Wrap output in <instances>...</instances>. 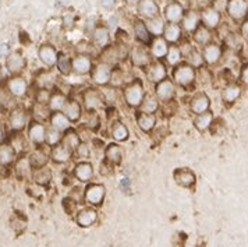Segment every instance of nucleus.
<instances>
[{
    "instance_id": "4be33fe9",
    "label": "nucleus",
    "mask_w": 248,
    "mask_h": 247,
    "mask_svg": "<svg viewBox=\"0 0 248 247\" xmlns=\"http://www.w3.org/2000/svg\"><path fill=\"white\" fill-rule=\"evenodd\" d=\"M92 42L93 46L99 48V49H106L108 46L110 45V31L108 27L105 25H98L93 28L92 31Z\"/></svg>"
},
{
    "instance_id": "680f3d73",
    "label": "nucleus",
    "mask_w": 248,
    "mask_h": 247,
    "mask_svg": "<svg viewBox=\"0 0 248 247\" xmlns=\"http://www.w3.org/2000/svg\"><path fill=\"white\" fill-rule=\"evenodd\" d=\"M125 3H128V4H138L141 0H124Z\"/></svg>"
},
{
    "instance_id": "20e7f679",
    "label": "nucleus",
    "mask_w": 248,
    "mask_h": 247,
    "mask_svg": "<svg viewBox=\"0 0 248 247\" xmlns=\"http://www.w3.org/2000/svg\"><path fill=\"white\" fill-rule=\"evenodd\" d=\"M112 65L105 63V62H99L98 65H93V68L91 71V80L95 85L98 87H106L110 84V79H112Z\"/></svg>"
},
{
    "instance_id": "f03ea898",
    "label": "nucleus",
    "mask_w": 248,
    "mask_h": 247,
    "mask_svg": "<svg viewBox=\"0 0 248 247\" xmlns=\"http://www.w3.org/2000/svg\"><path fill=\"white\" fill-rule=\"evenodd\" d=\"M170 79L173 80V82L177 87L187 90V88L192 87L197 81V68L190 66L187 62H181L177 66L171 67Z\"/></svg>"
},
{
    "instance_id": "2eb2a0df",
    "label": "nucleus",
    "mask_w": 248,
    "mask_h": 247,
    "mask_svg": "<svg viewBox=\"0 0 248 247\" xmlns=\"http://www.w3.org/2000/svg\"><path fill=\"white\" fill-rule=\"evenodd\" d=\"M62 112L67 116L68 120H70L71 123H78L79 120L82 119V116H84V106H82V103L79 101H77V99L68 98L67 103H66V106L63 108Z\"/></svg>"
},
{
    "instance_id": "f8f14e48",
    "label": "nucleus",
    "mask_w": 248,
    "mask_h": 247,
    "mask_svg": "<svg viewBox=\"0 0 248 247\" xmlns=\"http://www.w3.org/2000/svg\"><path fill=\"white\" fill-rule=\"evenodd\" d=\"M173 179L174 181L184 189H191L194 184L197 183V176L192 172L191 169L188 168H177L173 172Z\"/></svg>"
},
{
    "instance_id": "6ab92c4d",
    "label": "nucleus",
    "mask_w": 248,
    "mask_h": 247,
    "mask_svg": "<svg viewBox=\"0 0 248 247\" xmlns=\"http://www.w3.org/2000/svg\"><path fill=\"white\" fill-rule=\"evenodd\" d=\"M28 138L35 146L41 147L42 144H46V126L42 122L35 120L30 124L28 129Z\"/></svg>"
},
{
    "instance_id": "39448f33",
    "label": "nucleus",
    "mask_w": 248,
    "mask_h": 247,
    "mask_svg": "<svg viewBox=\"0 0 248 247\" xmlns=\"http://www.w3.org/2000/svg\"><path fill=\"white\" fill-rule=\"evenodd\" d=\"M176 84L171 79H165L154 85V95L159 99L160 103H170L176 98Z\"/></svg>"
},
{
    "instance_id": "3c124183",
    "label": "nucleus",
    "mask_w": 248,
    "mask_h": 247,
    "mask_svg": "<svg viewBox=\"0 0 248 247\" xmlns=\"http://www.w3.org/2000/svg\"><path fill=\"white\" fill-rule=\"evenodd\" d=\"M125 77H124V71L120 67L114 66L112 71V79H110V84L113 85V88H120L125 85Z\"/></svg>"
},
{
    "instance_id": "72a5a7b5",
    "label": "nucleus",
    "mask_w": 248,
    "mask_h": 247,
    "mask_svg": "<svg viewBox=\"0 0 248 247\" xmlns=\"http://www.w3.org/2000/svg\"><path fill=\"white\" fill-rule=\"evenodd\" d=\"M96 219H98V213L93 208H91V207L82 208L77 214V224L81 228H90V226H92L96 222Z\"/></svg>"
},
{
    "instance_id": "9b49d317",
    "label": "nucleus",
    "mask_w": 248,
    "mask_h": 247,
    "mask_svg": "<svg viewBox=\"0 0 248 247\" xmlns=\"http://www.w3.org/2000/svg\"><path fill=\"white\" fill-rule=\"evenodd\" d=\"M201 53H202L205 66H215V65H217V63L222 60V56H223V48L219 45V44L211 42V44H208V45L202 46Z\"/></svg>"
},
{
    "instance_id": "f3484780",
    "label": "nucleus",
    "mask_w": 248,
    "mask_h": 247,
    "mask_svg": "<svg viewBox=\"0 0 248 247\" xmlns=\"http://www.w3.org/2000/svg\"><path fill=\"white\" fill-rule=\"evenodd\" d=\"M241 94H243V87L240 82H236V81L227 82L222 90V101L226 105H233L238 101Z\"/></svg>"
},
{
    "instance_id": "052dcab7",
    "label": "nucleus",
    "mask_w": 248,
    "mask_h": 247,
    "mask_svg": "<svg viewBox=\"0 0 248 247\" xmlns=\"http://www.w3.org/2000/svg\"><path fill=\"white\" fill-rule=\"evenodd\" d=\"M101 4L103 9L112 10L113 7H114V4H116V0H101Z\"/></svg>"
},
{
    "instance_id": "b1692460",
    "label": "nucleus",
    "mask_w": 248,
    "mask_h": 247,
    "mask_svg": "<svg viewBox=\"0 0 248 247\" xmlns=\"http://www.w3.org/2000/svg\"><path fill=\"white\" fill-rule=\"evenodd\" d=\"M38 56H39L41 62H42L45 66H47V67H55V66H56L59 52H57L55 46L45 44V45H42L39 48Z\"/></svg>"
},
{
    "instance_id": "473e14b6",
    "label": "nucleus",
    "mask_w": 248,
    "mask_h": 247,
    "mask_svg": "<svg viewBox=\"0 0 248 247\" xmlns=\"http://www.w3.org/2000/svg\"><path fill=\"white\" fill-rule=\"evenodd\" d=\"M49 122H50V127L56 129L59 132L64 133L71 127V122L68 120V117L63 112H52L49 116Z\"/></svg>"
},
{
    "instance_id": "49530a36",
    "label": "nucleus",
    "mask_w": 248,
    "mask_h": 247,
    "mask_svg": "<svg viewBox=\"0 0 248 247\" xmlns=\"http://www.w3.org/2000/svg\"><path fill=\"white\" fill-rule=\"evenodd\" d=\"M16 159V149L12 144H0V165H10Z\"/></svg>"
},
{
    "instance_id": "603ef678",
    "label": "nucleus",
    "mask_w": 248,
    "mask_h": 247,
    "mask_svg": "<svg viewBox=\"0 0 248 247\" xmlns=\"http://www.w3.org/2000/svg\"><path fill=\"white\" fill-rule=\"evenodd\" d=\"M226 124L223 122V119H214L212 126L209 129V132L212 133V135H222L225 133Z\"/></svg>"
},
{
    "instance_id": "a878e982",
    "label": "nucleus",
    "mask_w": 248,
    "mask_h": 247,
    "mask_svg": "<svg viewBox=\"0 0 248 247\" xmlns=\"http://www.w3.org/2000/svg\"><path fill=\"white\" fill-rule=\"evenodd\" d=\"M73 157H74V152L66 146H63L62 143L57 144V146L52 147L50 159H52L55 164H67L68 161H71V158Z\"/></svg>"
},
{
    "instance_id": "f704fd0d",
    "label": "nucleus",
    "mask_w": 248,
    "mask_h": 247,
    "mask_svg": "<svg viewBox=\"0 0 248 247\" xmlns=\"http://www.w3.org/2000/svg\"><path fill=\"white\" fill-rule=\"evenodd\" d=\"M68 101V97L62 92V91H56V92H52L50 95V99L47 102V108L50 112H62L63 108L66 106V103Z\"/></svg>"
},
{
    "instance_id": "864d4df0",
    "label": "nucleus",
    "mask_w": 248,
    "mask_h": 247,
    "mask_svg": "<svg viewBox=\"0 0 248 247\" xmlns=\"http://www.w3.org/2000/svg\"><path fill=\"white\" fill-rule=\"evenodd\" d=\"M74 155L76 157L81 158L82 161H85L87 158L91 157V148L88 146V143H81L78 146V148L74 151Z\"/></svg>"
},
{
    "instance_id": "c03bdc74",
    "label": "nucleus",
    "mask_w": 248,
    "mask_h": 247,
    "mask_svg": "<svg viewBox=\"0 0 248 247\" xmlns=\"http://www.w3.org/2000/svg\"><path fill=\"white\" fill-rule=\"evenodd\" d=\"M159 108H160V102H159L158 98L154 94H148L147 92V95H145V98H144V101H142L138 111L147 113H156Z\"/></svg>"
},
{
    "instance_id": "aec40b11",
    "label": "nucleus",
    "mask_w": 248,
    "mask_h": 247,
    "mask_svg": "<svg viewBox=\"0 0 248 247\" xmlns=\"http://www.w3.org/2000/svg\"><path fill=\"white\" fill-rule=\"evenodd\" d=\"M169 50V44L163 36H155L149 44V52L154 60H163Z\"/></svg>"
},
{
    "instance_id": "ea45409f",
    "label": "nucleus",
    "mask_w": 248,
    "mask_h": 247,
    "mask_svg": "<svg viewBox=\"0 0 248 247\" xmlns=\"http://www.w3.org/2000/svg\"><path fill=\"white\" fill-rule=\"evenodd\" d=\"M56 67L62 76H70L73 73V57L63 53V52H59Z\"/></svg>"
},
{
    "instance_id": "423d86ee",
    "label": "nucleus",
    "mask_w": 248,
    "mask_h": 247,
    "mask_svg": "<svg viewBox=\"0 0 248 247\" xmlns=\"http://www.w3.org/2000/svg\"><path fill=\"white\" fill-rule=\"evenodd\" d=\"M226 13L233 21H243L248 14L247 0H227Z\"/></svg>"
},
{
    "instance_id": "7ed1b4c3",
    "label": "nucleus",
    "mask_w": 248,
    "mask_h": 247,
    "mask_svg": "<svg viewBox=\"0 0 248 247\" xmlns=\"http://www.w3.org/2000/svg\"><path fill=\"white\" fill-rule=\"evenodd\" d=\"M81 103L85 112H98L105 103V98L101 90L88 87L81 92Z\"/></svg>"
},
{
    "instance_id": "5701e85b",
    "label": "nucleus",
    "mask_w": 248,
    "mask_h": 247,
    "mask_svg": "<svg viewBox=\"0 0 248 247\" xmlns=\"http://www.w3.org/2000/svg\"><path fill=\"white\" fill-rule=\"evenodd\" d=\"M74 178L81 183H88L93 178V166L88 161H79L74 166Z\"/></svg>"
},
{
    "instance_id": "c756f323",
    "label": "nucleus",
    "mask_w": 248,
    "mask_h": 247,
    "mask_svg": "<svg viewBox=\"0 0 248 247\" xmlns=\"http://www.w3.org/2000/svg\"><path fill=\"white\" fill-rule=\"evenodd\" d=\"M201 24V14L198 12H194V10H190L184 14L183 20H181V28L187 33H194L198 25Z\"/></svg>"
},
{
    "instance_id": "8fccbe9b",
    "label": "nucleus",
    "mask_w": 248,
    "mask_h": 247,
    "mask_svg": "<svg viewBox=\"0 0 248 247\" xmlns=\"http://www.w3.org/2000/svg\"><path fill=\"white\" fill-rule=\"evenodd\" d=\"M31 169H32V166L30 164V158H20L18 159L16 170H17V175L20 178H28L31 173Z\"/></svg>"
},
{
    "instance_id": "c9c22d12",
    "label": "nucleus",
    "mask_w": 248,
    "mask_h": 247,
    "mask_svg": "<svg viewBox=\"0 0 248 247\" xmlns=\"http://www.w3.org/2000/svg\"><path fill=\"white\" fill-rule=\"evenodd\" d=\"M192 39L197 45L205 46L212 42V30L205 27L202 23L198 25V28L192 33Z\"/></svg>"
},
{
    "instance_id": "e2e57ef3",
    "label": "nucleus",
    "mask_w": 248,
    "mask_h": 247,
    "mask_svg": "<svg viewBox=\"0 0 248 247\" xmlns=\"http://www.w3.org/2000/svg\"><path fill=\"white\" fill-rule=\"evenodd\" d=\"M116 24H117V18H116V17H112V18H110V25H116Z\"/></svg>"
},
{
    "instance_id": "dca6fc26",
    "label": "nucleus",
    "mask_w": 248,
    "mask_h": 247,
    "mask_svg": "<svg viewBox=\"0 0 248 247\" xmlns=\"http://www.w3.org/2000/svg\"><path fill=\"white\" fill-rule=\"evenodd\" d=\"M93 68V62L90 55H81L77 53L73 57V71L78 76H88Z\"/></svg>"
},
{
    "instance_id": "de8ad7c7",
    "label": "nucleus",
    "mask_w": 248,
    "mask_h": 247,
    "mask_svg": "<svg viewBox=\"0 0 248 247\" xmlns=\"http://www.w3.org/2000/svg\"><path fill=\"white\" fill-rule=\"evenodd\" d=\"M32 179L35 180V183L41 184V186H46L50 180H52V170L46 166L42 168L34 169L32 172Z\"/></svg>"
},
{
    "instance_id": "bb28decb",
    "label": "nucleus",
    "mask_w": 248,
    "mask_h": 247,
    "mask_svg": "<svg viewBox=\"0 0 248 247\" xmlns=\"http://www.w3.org/2000/svg\"><path fill=\"white\" fill-rule=\"evenodd\" d=\"M9 123L12 126L13 130L20 132L28 123V115L24 109H13L9 115Z\"/></svg>"
},
{
    "instance_id": "58836bf2",
    "label": "nucleus",
    "mask_w": 248,
    "mask_h": 247,
    "mask_svg": "<svg viewBox=\"0 0 248 247\" xmlns=\"http://www.w3.org/2000/svg\"><path fill=\"white\" fill-rule=\"evenodd\" d=\"M133 30H134V36L137 38L138 42H141L142 45H149L151 44V33L148 31L147 24L141 20H136L134 25H133Z\"/></svg>"
},
{
    "instance_id": "37998d69",
    "label": "nucleus",
    "mask_w": 248,
    "mask_h": 247,
    "mask_svg": "<svg viewBox=\"0 0 248 247\" xmlns=\"http://www.w3.org/2000/svg\"><path fill=\"white\" fill-rule=\"evenodd\" d=\"M183 59H184V53H183V49L180 46L169 45V50H168V55L165 57V60L170 67L177 66L179 63L183 62Z\"/></svg>"
},
{
    "instance_id": "6e6d98bb",
    "label": "nucleus",
    "mask_w": 248,
    "mask_h": 247,
    "mask_svg": "<svg viewBox=\"0 0 248 247\" xmlns=\"http://www.w3.org/2000/svg\"><path fill=\"white\" fill-rule=\"evenodd\" d=\"M62 21H63V27L66 30H71L74 27V23H76V16L73 13H67V14L63 16V20Z\"/></svg>"
},
{
    "instance_id": "4468645a",
    "label": "nucleus",
    "mask_w": 248,
    "mask_h": 247,
    "mask_svg": "<svg viewBox=\"0 0 248 247\" xmlns=\"http://www.w3.org/2000/svg\"><path fill=\"white\" fill-rule=\"evenodd\" d=\"M184 14L186 12H184L183 4H180L179 1H170L165 7L163 17H165V21H168L169 24H180Z\"/></svg>"
},
{
    "instance_id": "79ce46f5",
    "label": "nucleus",
    "mask_w": 248,
    "mask_h": 247,
    "mask_svg": "<svg viewBox=\"0 0 248 247\" xmlns=\"http://www.w3.org/2000/svg\"><path fill=\"white\" fill-rule=\"evenodd\" d=\"M147 28L148 31L151 33L152 36H162L163 35V31H165V27H166V23H165V18L162 17H154V18H149L147 20Z\"/></svg>"
},
{
    "instance_id": "6e6552de",
    "label": "nucleus",
    "mask_w": 248,
    "mask_h": 247,
    "mask_svg": "<svg viewBox=\"0 0 248 247\" xmlns=\"http://www.w3.org/2000/svg\"><path fill=\"white\" fill-rule=\"evenodd\" d=\"M147 80L154 85L165 79H168V67L162 60H152L151 65L145 68Z\"/></svg>"
},
{
    "instance_id": "a211bd4d",
    "label": "nucleus",
    "mask_w": 248,
    "mask_h": 247,
    "mask_svg": "<svg viewBox=\"0 0 248 247\" xmlns=\"http://www.w3.org/2000/svg\"><path fill=\"white\" fill-rule=\"evenodd\" d=\"M103 157L113 166H119L123 161V147L116 141L106 144L103 149Z\"/></svg>"
},
{
    "instance_id": "0e129e2a",
    "label": "nucleus",
    "mask_w": 248,
    "mask_h": 247,
    "mask_svg": "<svg viewBox=\"0 0 248 247\" xmlns=\"http://www.w3.org/2000/svg\"><path fill=\"white\" fill-rule=\"evenodd\" d=\"M1 138H3V130L0 129V141H1Z\"/></svg>"
},
{
    "instance_id": "f257e3e1",
    "label": "nucleus",
    "mask_w": 248,
    "mask_h": 247,
    "mask_svg": "<svg viewBox=\"0 0 248 247\" xmlns=\"http://www.w3.org/2000/svg\"><path fill=\"white\" fill-rule=\"evenodd\" d=\"M145 95H147V91L140 79L131 80L130 82H125V85L123 87V99L125 105L131 109H136V111L140 109Z\"/></svg>"
},
{
    "instance_id": "a19ab883",
    "label": "nucleus",
    "mask_w": 248,
    "mask_h": 247,
    "mask_svg": "<svg viewBox=\"0 0 248 247\" xmlns=\"http://www.w3.org/2000/svg\"><path fill=\"white\" fill-rule=\"evenodd\" d=\"M184 62H187L190 66H192L194 68H201L205 66V62H203V57L202 53H201V50H198L197 48H191L188 52H186L184 53Z\"/></svg>"
},
{
    "instance_id": "393cba45",
    "label": "nucleus",
    "mask_w": 248,
    "mask_h": 247,
    "mask_svg": "<svg viewBox=\"0 0 248 247\" xmlns=\"http://www.w3.org/2000/svg\"><path fill=\"white\" fill-rule=\"evenodd\" d=\"M137 12L142 18L149 20L159 16V6L155 0H141L137 4Z\"/></svg>"
},
{
    "instance_id": "bf43d9fd",
    "label": "nucleus",
    "mask_w": 248,
    "mask_h": 247,
    "mask_svg": "<svg viewBox=\"0 0 248 247\" xmlns=\"http://www.w3.org/2000/svg\"><path fill=\"white\" fill-rule=\"evenodd\" d=\"M240 33H241V36L248 42V18H244V20H243L241 28H240Z\"/></svg>"
},
{
    "instance_id": "e433bc0d",
    "label": "nucleus",
    "mask_w": 248,
    "mask_h": 247,
    "mask_svg": "<svg viewBox=\"0 0 248 247\" xmlns=\"http://www.w3.org/2000/svg\"><path fill=\"white\" fill-rule=\"evenodd\" d=\"M181 35H183V28H181L180 24H166L165 27V31H163V38L166 39L168 44L171 45H176L179 41L181 39Z\"/></svg>"
},
{
    "instance_id": "2f4dec72",
    "label": "nucleus",
    "mask_w": 248,
    "mask_h": 247,
    "mask_svg": "<svg viewBox=\"0 0 248 247\" xmlns=\"http://www.w3.org/2000/svg\"><path fill=\"white\" fill-rule=\"evenodd\" d=\"M214 119V112L208 111V112L201 113V115H195V117H194V120H192V124H194V127H195L200 133H205V132H208V130L211 129Z\"/></svg>"
},
{
    "instance_id": "7c9ffc66",
    "label": "nucleus",
    "mask_w": 248,
    "mask_h": 247,
    "mask_svg": "<svg viewBox=\"0 0 248 247\" xmlns=\"http://www.w3.org/2000/svg\"><path fill=\"white\" fill-rule=\"evenodd\" d=\"M6 67L12 74H17L25 67V59L20 52L9 53V56L6 57Z\"/></svg>"
},
{
    "instance_id": "cd10ccee",
    "label": "nucleus",
    "mask_w": 248,
    "mask_h": 247,
    "mask_svg": "<svg viewBox=\"0 0 248 247\" xmlns=\"http://www.w3.org/2000/svg\"><path fill=\"white\" fill-rule=\"evenodd\" d=\"M110 135L116 143H124L130 137V130L123 122L113 120L112 124H110Z\"/></svg>"
},
{
    "instance_id": "9d476101",
    "label": "nucleus",
    "mask_w": 248,
    "mask_h": 247,
    "mask_svg": "<svg viewBox=\"0 0 248 247\" xmlns=\"http://www.w3.org/2000/svg\"><path fill=\"white\" fill-rule=\"evenodd\" d=\"M105 186L99 184V183H91L85 189H84V200L88 202L90 205L98 207L101 205L103 200H105Z\"/></svg>"
},
{
    "instance_id": "4d7b16f0",
    "label": "nucleus",
    "mask_w": 248,
    "mask_h": 247,
    "mask_svg": "<svg viewBox=\"0 0 248 247\" xmlns=\"http://www.w3.org/2000/svg\"><path fill=\"white\" fill-rule=\"evenodd\" d=\"M238 79H240V82H241V84L248 85V62L247 63H244V65H241Z\"/></svg>"
},
{
    "instance_id": "1a4fd4ad",
    "label": "nucleus",
    "mask_w": 248,
    "mask_h": 247,
    "mask_svg": "<svg viewBox=\"0 0 248 247\" xmlns=\"http://www.w3.org/2000/svg\"><path fill=\"white\" fill-rule=\"evenodd\" d=\"M190 112L195 116V115H201V113L208 112L211 111V98L208 97L206 92L200 91V92H195L190 98Z\"/></svg>"
},
{
    "instance_id": "c85d7f7f",
    "label": "nucleus",
    "mask_w": 248,
    "mask_h": 247,
    "mask_svg": "<svg viewBox=\"0 0 248 247\" xmlns=\"http://www.w3.org/2000/svg\"><path fill=\"white\" fill-rule=\"evenodd\" d=\"M7 90L12 94L13 97H24L28 91V82L27 80L23 79V77H13V79L9 80L7 82Z\"/></svg>"
},
{
    "instance_id": "13d9d810",
    "label": "nucleus",
    "mask_w": 248,
    "mask_h": 247,
    "mask_svg": "<svg viewBox=\"0 0 248 247\" xmlns=\"http://www.w3.org/2000/svg\"><path fill=\"white\" fill-rule=\"evenodd\" d=\"M113 166L112 164H109L106 159H103V162L101 164V175H103V176H108V175H110L113 172Z\"/></svg>"
},
{
    "instance_id": "4c0bfd02",
    "label": "nucleus",
    "mask_w": 248,
    "mask_h": 247,
    "mask_svg": "<svg viewBox=\"0 0 248 247\" xmlns=\"http://www.w3.org/2000/svg\"><path fill=\"white\" fill-rule=\"evenodd\" d=\"M81 143H82V141H81V137H79L78 130H77V129L70 127L68 130H66V132L63 133L62 144H63V146H66L67 148H70L73 152L78 148V146L81 144Z\"/></svg>"
},
{
    "instance_id": "ddd939ff",
    "label": "nucleus",
    "mask_w": 248,
    "mask_h": 247,
    "mask_svg": "<svg viewBox=\"0 0 248 247\" xmlns=\"http://www.w3.org/2000/svg\"><path fill=\"white\" fill-rule=\"evenodd\" d=\"M136 122L137 126L140 127L141 132H144V133H151V132H154L155 127H156L158 117H156V113H147L137 109Z\"/></svg>"
},
{
    "instance_id": "412c9836",
    "label": "nucleus",
    "mask_w": 248,
    "mask_h": 247,
    "mask_svg": "<svg viewBox=\"0 0 248 247\" xmlns=\"http://www.w3.org/2000/svg\"><path fill=\"white\" fill-rule=\"evenodd\" d=\"M200 14H201V23L205 27H208L209 30H216L220 25L222 14H220V12L217 9H215V7H206Z\"/></svg>"
},
{
    "instance_id": "a18cd8bd",
    "label": "nucleus",
    "mask_w": 248,
    "mask_h": 247,
    "mask_svg": "<svg viewBox=\"0 0 248 247\" xmlns=\"http://www.w3.org/2000/svg\"><path fill=\"white\" fill-rule=\"evenodd\" d=\"M49 157L50 155H47L44 149H35L34 152L28 158H30V164H31L32 169H38L42 168V166H46V164L49 161Z\"/></svg>"
},
{
    "instance_id": "0eeeda50",
    "label": "nucleus",
    "mask_w": 248,
    "mask_h": 247,
    "mask_svg": "<svg viewBox=\"0 0 248 247\" xmlns=\"http://www.w3.org/2000/svg\"><path fill=\"white\" fill-rule=\"evenodd\" d=\"M130 60L134 67L147 68L152 62V56L149 49H147L145 46L136 45L130 50Z\"/></svg>"
},
{
    "instance_id": "09e8293b",
    "label": "nucleus",
    "mask_w": 248,
    "mask_h": 247,
    "mask_svg": "<svg viewBox=\"0 0 248 247\" xmlns=\"http://www.w3.org/2000/svg\"><path fill=\"white\" fill-rule=\"evenodd\" d=\"M62 138H63V133L62 132H59V130L53 129V127L46 129V144L50 147V148L57 146V144H60L62 143Z\"/></svg>"
},
{
    "instance_id": "5fc2aeb1",
    "label": "nucleus",
    "mask_w": 248,
    "mask_h": 247,
    "mask_svg": "<svg viewBox=\"0 0 248 247\" xmlns=\"http://www.w3.org/2000/svg\"><path fill=\"white\" fill-rule=\"evenodd\" d=\"M226 45L230 46V48H233V49H238L240 45H241V42H240V36L236 35L234 33H230V34L226 36L225 39Z\"/></svg>"
}]
</instances>
